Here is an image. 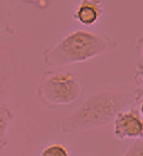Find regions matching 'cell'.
<instances>
[{
  "mask_svg": "<svg viewBox=\"0 0 143 156\" xmlns=\"http://www.w3.org/2000/svg\"><path fill=\"white\" fill-rule=\"evenodd\" d=\"M142 91L124 86L103 87L91 94L61 123L66 134H77L106 127L118 112L132 107Z\"/></svg>",
  "mask_w": 143,
  "mask_h": 156,
  "instance_id": "obj_1",
  "label": "cell"
},
{
  "mask_svg": "<svg viewBox=\"0 0 143 156\" xmlns=\"http://www.w3.org/2000/svg\"><path fill=\"white\" fill-rule=\"evenodd\" d=\"M118 47V41L110 36L79 30L45 49L42 60L48 66L61 69L111 54Z\"/></svg>",
  "mask_w": 143,
  "mask_h": 156,
  "instance_id": "obj_2",
  "label": "cell"
},
{
  "mask_svg": "<svg viewBox=\"0 0 143 156\" xmlns=\"http://www.w3.org/2000/svg\"><path fill=\"white\" fill-rule=\"evenodd\" d=\"M82 84L73 73L47 71L42 75L37 88L38 97L51 108L72 105L80 97Z\"/></svg>",
  "mask_w": 143,
  "mask_h": 156,
  "instance_id": "obj_3",
  "label": "cell"
},
{
  "mask_svg": "<svg viewBox=\"0 0 143 156\" xmlns=\"http://www.w3.org/2000/svg\"><path fill=\"white\" fill-rule=\"evenodd\" d=\"M113 132L119 140L142 139L143 119L138 108L134 105L118 112L113 121Z\"/></svg>",
  "mask_w": 143,
  "mask_h": 156,
  "instance_id": "obj_4",
  "label": "cell"
},
{
  "mask_svg": "<svg viewBox=\"0 0 143 156\" xmlns=\"http://www.w3.org/2000/svg\"><path fill=\"white\" fill-rule=\"evenodd\" d=\"M101 0H82L75 10V19L83 26H93L102 15Z\"/></svg>",
  "mask_w": 143,
  "mask_h": 156,
  "instance_id": "obj_5",
  "label": "cell"
},
{
  "mask_svg": "<svg viewBox=\"0 0 143 156\" xmlns=\"http://www.w3.org/2000/svg\"><path fill=\"white\" fill-rule=\"evenodd\" d=\"M13 117V112L9 106L5 104L0 105V151L7 146L9 127Z\"/></svg>",
  "mask_w": 143,
  "mask_h": 156,
  "instance_id": "obj_6",
  "label": "cell"
},
{
  "mask_svg": "<svg viewBox=\"0 0 143 156\" xmlns=\"http://www.w3.org/2000/svg\"><path fill=\"white\" fill-rule=\"evenodd\" d=\"M13 70L9 63L0 62V102L8 94L13 81Z\"/></svg>",
  "mask_w": 143,
  "mask_h": 156,
  "instance_id": "obj_7",
  "label": "cell"
},
{
  "mask_svg": "<svg viewBox=\"0 0 143 156\" xmlns=\"http://www.w3.org/2000/svg\"><path fill=\"white\" fill-rule=\"evenodd\" d=\"M12 6L10 0H0V32H9L12 28Z\"/></svg>",
  "mask_w": 143,
  "mask_h": 156,
  "instance_id": "obj_8",
  "label": "cell"
},
{
  "mask_svg": "<svg viewBox=\"0 0 143 156\" xmlns=\"http://www.w3.org/2000/svg\"><path fill=\"white\" fill-rule=\"evenodd\" d=\"M41 156H70V154L63 145L52 144L44 148Z\"/></svg>",
  "mask_w": 143,
  "mask_h": 156,
  "instance_id": "obj_9",
  "label": "cell"
},
{
  "mask_svg": "<svg viewBox=\"0 0 143 156\" xmlns=\"http://www.w3.org/2000/svg\"><path fill=\"white\" fill-rule=\"evenodd\" d=\"M121 156H143V140H136L126 149Z\"/></svg>",
  "mask_w": 143,
  "mask_h": 156,
  "instance_id": "obj_10",
  "label": "cell"
},
{
  "mask_svg": "<svg viewBox=\"0 0 143 156\" xmlns=\"http://www.w3.org/2000/svg\"><path fill=\"white\" fill-rule=\"evenodd\" d=\"M135 77L137 79L138 82L141 83L143 85V62H139L136 65Z\"/></svg>",
  "mask_w": 143,
  "mask_h": 156,
  "instance_id": "obj_11",
  "label": "cell"
},
{
  "mask_svg": "<svg viewBox=\"0 0 143 156\" xmlns=\"http://www.w3.org/2000/svg\"><path fill=\"white\" fill-rule=\"evenodd\" d=\"M138 111H139V113H140V115H141V116L142 117V119H143V100L141 101V102L140 103V105H139Z\"/></svg>",
  "mask_w": 143,
  "mask_h": 156,
  "instance_id": "obj_12",
  "label": "cell"
},
{
  "mask_svg": "<svg viewBox=\"0 0 143 156\" xmlns=\"http://www.w3.org/2000/svg\"><path fill=\"white\" fill-rule=\"evenodd\" d=\"M140 51H141V56H142V58H143V41L141 45V50H140Z\"/></svg>",
  "mask_w": 143,
  "mask_h": 156,
  "instance_id": "obj_13",
  "label": "cell"
},
{
  "mask_svg": "<svg viewBox=\"0 0 143 156\" xmlns=\"http://www.w3.org/2000/svg\"><path fill=\"white\" fill-rule=\"evenodd\" d=\"M142 139H143V137H142Z\"/></svg>",
  "mask_w": 143,
  "mask_h": 156,
  "instance_id": "obj_14",
  "label": "cell"
}]
</instances>
